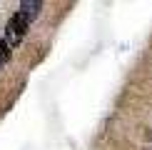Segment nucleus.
<instances>
[{"mask_svg": "<svg viewBox=\"0 0 152 150\" xmlns=\"http://www.w3.org/2000/svg\"><path fill=\"white\" fill-rule=\"evenodd\" d=\"M28 23H30V20L23 15L20 10H18L15 15L8 20V38H18V40H20V38L25 35V30H28Z\"/></svg>", "mask_w": 152, "mask_h": 150, "instance_id": "1", "label": "nucleus"}, {"mask_svg": "<svg viewBox=\"0 0 152 150\" xmlns=\"http://www.w3.org/2000/svg\"><path fill=\"white\" fill-rule=\"evenodd\" d=\"M10 50H12V48H10V43H8V40H0V60H3V62H8V60H10V55H12Z\"/></svg>", "mask_w": 152, "mask_h": 150, "instance_id": "3", "label": "nucleus"}, {"mask_svg": "<svg viewBox=\"0 0 152 150\" xmlns=\"http://www.w3.org/2000/svg\"><path fill=\"white\" fill-rule=\"evenodd\" d=\"M42 3H30V0H25V3H20V12L28 20H33V18H37V12H40Z\"/></svg>", "mask_w": 152, "mask_h": 150, "instance_id": "2", "label": "nucleus"}, {"mask_svg": "<svg viewBox=\"0 0 152 150\" xmlns=\"http://www.w3.org/2000/svg\"><path fill=\"white\" fill-rule=\"evenodd\" d=\"M0 62H3V60H0Z\"/></svg>", "mask_w": 152, "mask_h": 150, "instance_id": "4", "label": "nucleus"}]
</instances>
